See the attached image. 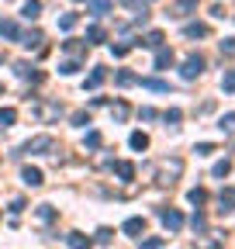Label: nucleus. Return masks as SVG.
Instances as JSON below:
<instances>
[{
    "label": "nucleus",
    "instance_id": "f257e3e1",
    "mask_svg": "<svg viewBox=\"0 0 235 249\" xmlns=\"http://www.w3.org/2000/svg\"><path fill=\"white\" fill-rule=\"evenodd\" d=\"M180 173H184V160H180V156L156 163V183H159V187H173L176 180H180Z\"/></svg>",
    "mask_w": 235,
    "mask_h": 249
},
{
    "label": "nucleus",
    "instance_id": "f03ea898",
    "mask_svg": "<svg viewBox=\"0 0 235 249\" xmlns=\"http://www.w3.org/2000/svg\"><path fill=\"white\" fill-rule=\"evenodd\" d=\"M21 152H32V156H52V152H59V142H55L52 135H35V139H28V142H24Z\"/></svg>",
    "mask_w": 235,
    "mask_h": 249
},
{
    "label": "nucleus",
    "instance_id": "7ed1b4c3",
    "mask_svg": "<svg viewBox=\"0 0 235 249\" xmlns=\"http://www.w3.org/2000/svg\"><path fill=\"white\" fill-rule=\"evenodd\" d=\"M32 114H35L38 121H55L59 114H63V104H59V101H52V104H49V101H35V104H32Z\"/></svg>",
    "mask_w": 235,
    "mask_h": 249
},
{
    "label": "nucleus",
    "instance_id": "20e7f679",
    "mask_svg": "<svg viewBox=\"0 0 235 249\" xmlns=\"http://www.w3.org/2000/svg\"><path fill=\"white\" fill-rule=\"evenodd\" d=\"M184 80H197L201 73H204V55H197V52H190L187 59H184Z\"/></svg>",
    "mask_w": 235,
    "mask_h": 249
},
{
    "label": "nucleus",
    "instance_id": "39448f33",
    "mask_svg": "<svg viewBox=\"0 0 235 249\" xmlns=\"http://www.w3.org/2000/svg\"><path fill=\"white\" fill-rule=\"evenodd\" d=\"M159 218H163V225H166L169 232H180V229H184V214L176 211V208H163Z\"/></svg>",
    "mask_w": 235,
    "mask_h": 249
},
{
    "label": "nucleus",
    "instance_id": "423d86ee",
    "mask_svg": "<svg viewBox=\"0 0 235 249\" xmlns=\"http://www.w3.org/2000/svg\"><path fill=\"white\" fill-rule=\"evenodd\" d=\"M14 73H17L21 80H32V83H42V80H45V76L32 66V62H24V59H17V62H14Z\"/></svg>",
    "mask_w": 235,
    "mask_h": 249
},
{
    "label": "nucleus",
    "instance_id": "0eeeda50",
    "mask_svg": "<svg viewBox=\"0 0 235 249\" xmlns=\"http://www.w3.org/2000/svg\"><path fill=\"white\" fill-rule=\"evenodd\" d=\"M225 246V232H204V239L194 242V249H221Z\"/></svg>",
    "mask_w": 235,
    "mask_h": 249
},
{
    "label": "nucleus",
    "instance_id": "6e6552de",
    "mask_svg": "<svg viewBox=\"0 0 235 249\" xmlns=\"http://www.w3.org/2000/svg\"><path fill=\"white\" fill-rule=\"evenodd\" d=\"M24 49H42V42H45V35L38 28H32V31H21V38H17Z\"/></svg>",
    "mask_w": 235,
    "mask_h": 249
},
{
    "label": "nucleus",
    "instance_id": "1a4fd4ad",
    "mask_svg": "<svg viewBox=\"0 0 235 249\" xmlns=\"http://www.w3.org/2000/svg\"><path fill=\"white\" fill-rule=\"evenodd\" d=\"M104 80H107V70H104V66H94V70H90V76L83 80V90H97Z\"/></svg>",
    "mask_w": 235,
    "mask_h": 249
},
{
    "label": "nucleus",
    "instance_id": "9d476101",
    "mask_svg": "<svg viewBox=\"0 0 235 249\" xmlns=\"http://www.w3.org/2000/svg\"><path fill=\"white\" fill-rule=\"evenodd\" d=\"M21 180H24L28 187H42V183H45V177H42L38 166H24V170H21Z\"/></svg>",
    "mask_w": 235,
    "mask_h": 249
},
{
    "label": "nucleus",
    "instance_id": "9b49d317",
    "mask_svg": "<svg viewBox=\"0 0 235 249\" xmlns=\"http://www.w3.org/2000/svg\"><path fill=\"white\" fill-rule=\"evenodd\" d=\"M121 232L132 235V239H142V232H145V218H128V222L121 225Z\"/></svg>",
    "mask_w": 235,
    "mask_h": 249
},
{
    "label": "nucleus",
    "instance_id": "f8f14e48",
    "mask_svg": "<svg viewBox=\"0 0 235 249\" xmlns=\"http://www.w3.org/2000/svg\"><path fill=\"white\" fill-rule=\"evenodd\" d=\"M66 246H69V249H90L94 239H90V235H83V232H69V235H66Z\"/></svg>",
    "mask_w": 235,
    "mask_h": 249
},
{
    "label": "nucleus",
    "instance_id": "ddd939ff",
    "mask_svg": "<svg viewBox=\"0 0 235 249\" xmlns=\"http://www.w3.org/2000/svg\"><path fill=\"white\" fill-rule=\"evenodd\" d=\"M55 214H59V211H55L52 204H38V211H35V222H38V225H52V222H55Z\"/></svg>",
    "mask_w": 235,
    "mask_h": 249
},
{
    "label": "nucleus",
    "instance_id": "4468645a",
    "mask_svg": "<svg viewBox=\"0 0 235 249\" xmlns=\"http://www.w3.org/2000/svg\"><path fill=\"white\" fill-rule=\"evenodd\" d=\"M218 204H221V208H218L221 214L235 211V187H228V191H221V194H218Z\"/></svg>",
    "mask_w": 235,
    "mask_h": 249
},
{
    "label": "nucleus",
    "instance_id": "2eb2a0df",
    "mask_svg": "<svg viewBox=\"0 0 235 249\" xmlns=\"http://www.w3.org/2000/svg\"><path fill=\"white\" fill-rule=\"evenodd\" d=\"M184 35H187V38H208V35H211V28H208V24H201V21H194V24L184 28Z\"/></svg>",
    "mask_w": 235,
    "mask_h": 249
},
{
    "label": "nucleus",
    "instance_id": "dca6fc26",
    "mask_svg": "<svg viewBox=\"0 0 235 249\" xmlns=\"http://www.w3.org/2000/svg\"><path fill=\"white\" fill-rule=\"evenodd\" d=\"M169 66H173V49H166V45L156 49V70L163 73V70H169Z\"/></svg>",
    "mask_w": 235,
    "mask_h": 249
},
{
    "label": "nucleus",
    "instance_id": "f3484780",
    "mask_svg": "<svg viewBox=\"0 0 235 249\" xmlns=\"http://www.w3.org/2000/svg\"><path fill=\"white\" fill-rule=\"evenodd\" d=\"M63 49H66L69 55L83 59V55H86V49H90V45H86V42H80V38H69V42H63Z\"/></svg>",
    "mask_w": 235,
    "mask_h": 249
},
{
    "label": "nucleus",
    "instance_id": "a211bd4d",
    "mask_svg": "<svg viewBox=\"0 0 235 249\" xmlns=\"http://www.w3.org/2000/svg\"><path fill=\"white\" fill-rule=\"evenodd\" d=\"M104 38H107V31H104L101 24H94V28H86V38H83V42H86V45H101Z\"/></svg>",
    "mask_w": 235,
    "mask_h": 249
},
{
    "label": "nucleus",
    "instance_id": "6ab92c4d",
    "mask_svg": "<svg viewBox=\"0 0 235 249\" xmlns=\"http://www.w3.org/2000/svg\"><path fill=\"white\" fill-rule=\"evenodd\" d=\"M38 14H42V4H38V0H28V4L21 7V18H24V21H38Z\"/></svg>",
    "mask_w": 235,
    "mask_h": 249
},
{
    "label": "nucleus",
    "instance_id": "aec40b11",
    "mask_svg": "<svg viewBox=\"0 0 235 249\" xmlns=\"http://www.w3.org/2000/svg\"><path fill=\"white\" fill-rule=\"evenodd\" d=\"M190 11H197V0H180V4L169 11V18H187Z\"/></svg>",
    "mask_w": 235,
    "mask_h": 249
},
{
    "label": "nucleus",
    "instance_id": "412c9836",
    "mask_svg": "<svg viewBox=\"0 0 235 249\" xmlns=\"http://www.w3.org/2000/svg\"><path fill=\"white\" fill-rule=\"evenodd\" d=\"M190 229H194L197 235H204V232H208V214H204V211H194V218H190Z\"/></svg>",
    "mask_w": 235,
    "mask_h": 249
},
{
    "label": "nucleus",
    "instance_id": "4be33fe9",
    "mask_svg": "<svg viewBox=\"0 0 235 249\" xmlns=\"http://www.w3.org/2000/svg\"><path fill=\"white\" fill-rule=\"evenodd\" d=\"M0 35L11 38V42H17V38H21V28H17L14 21H0Z\"/></svg>",
    "mask_w": 235,
    "mask_h": 249
},
{
    "label": "nucleus",
    "instance_id": "5701e85b",
    "mask_svg": "<svg viewBox=\"0 0 235 249\" xmlns=\"http://www.w3.org/2000/svg\"><path fill=\"white\" fill-rule=\"evenodd\" d=\"M163 42H166V38H163V31H149V35H145L138 45H145V49H163Z\"/></svg>",
    "mask_w": 235,
    "mask_h": 249
},
{
    "label": "nucleus",
    "instance_id": "b1692460",
    "mask_svg": "<svg viewBox=\"0 0 235 249\" xmlns=\"http://www.w3.org/2000/svg\"><path fill=\"white\" fill-rule=\"evenodd\" d=\"M128 145H132V149H138V152H145V149H149V135H145V132H132Z\"/></svg>",
    "mask_w": 235,
    "mask_h": 249
},
{
    "label": "nucleus",
    "instance_id": "393cba45",
    "mask_svg": "<svg viewBox=\"0 0 235 249\" xmlns=\"http://www.w3.org/2000/svg\"><path fill=\"white\" fill-rule=\"evenodd\" d=\"M114 83H118V87H132V83H138V76L128 73V70H118V73H114Z\"/></svg>",
    "mask_w": 235,
    "mask_h": 249
},
{
    "label": "nucleus",
    "instance_id": "a878e982",
    "mask_svg": "<svg viewBox=\"0 0 235 249\" xmlns=\"http://www.w3.org/2000/svg\"><path fill=\"white\" fill-rule=\"evenodd\" d=\"M114 173L121 177V180H132V177H135V166H132L128 160H121V163H114Z\"/></svg>",
    "mask_w": 235,
    "mask_h": 249
},
{
    "label": "nucleus",
    "instance_id": "bb28decb",
    "mask_svg": "<svg viewBox=\"0 0 235 249\" xmlns=\"http://www.w3.org/2000/svg\"><path fill=\"white\" fill-rule=\"evenodd\" d=\"M14 121H17V111L14 107H0V128H11Z\"/></svg>",
    "mask_w": 235,
    "mask_h": 249
},
{
    "label": "nucleus",
    "instance_id": "cd10ccee",
    "mask_svg": "<svg viewBox=\"0 0 235 249\" xmlns=\"http://www.w3.org/2000/svg\"><path fill=\"white\" fill-rule=\"evenodd\" d=\"M76 21H80V14H73V11H66L63 18H59V28H63V31H73V28H76Z\"/></svg>",
    "mask_w": 235,
    "mask_h": 249
},
{
    "label": "nucleus",
    "instance_id": "c85d7f7f",
    "mask_svg": "<svg viewBox=\"0 0 235 249\" xmlns=\"http://www.w3.org/2000/svg\"><path fill=\"white\" fill-rule=\"evenodd\" d=\"M111 11V0H90V14H97V18H104Z\"/></svg>",
    "mask_w": 235,
    "mask_h": 249
},
{
    "label": "nucleus",
    "instance_id": "c756f323",
    "mask_svg": "<svg viewBox=\"0 0 235 249\" xmlns=\"http://www.w3.org/2000/svg\"><path fill=\"white\" fill-rule=\"evenodd\" d=\"M142 87H149V90H159V93H169V83L166 80H138Z\"/></svg>",
    "mask_w": 235,
    "mask_h": 249
},
{
    "label": "nucleus",
    "instance_id": "7c9ffc66",
    "mask_svg": "<svg viewBox=\"0 0 235 249\" xmlns=\"http://www.w3.org/2000/svg\"><path fill=\"white\" fill-rule=\"evenodd\" d=\"M94 242H97V246H111V242H114V232H111V229H97Z\"/></svg>",
    "mask_w": 235,
    "mask_h": 249
},
{
    "label": "nucleus",
    "instance_id": "2f4dec72",
    "mask_svg": "<svg viewBox=\"0 0 235 249\" xmlns=\"http://www.w3.org/2000/svg\"><path fill=\"white\" fill-rule=\"evenodd\" d=\"M111 114H114V121H125V118H128V104H125V101L111 104Z\"/></svg>",
    "mask_w": 235,
    "mask_h": 249
},
{
    "label": "nucleus",
    "instance_id": "473e14b6",
    "mask_svg": "<svg viewBox=\"0 0 235 249\" xmlns=\"http://www.w3.org/2000/svg\"><path fill=\"white\" fill-rule=\"evenodd\" d=\"M187 197H190V204H197V208H201L204 201H208V191H204V187H194V191H190Z\"/></svg>",
    "mask_w": 235,
    "mask_h": 249
},
{
    "label": "nucleus",
    "instance_id": "72a5a7b5",
    "mask_svg": "<svg viewBox=\"0 0 235 249\" xmlns=\"http://www.w3.org/2000/svg\"><path fill=\"white\" fill-rule=\"evenodd\" d=\"M83 145H86V149H101V145H104V139H101V132H86V139H83Z\"/></svg>",
    "mask_w": 235,
    "mask_h": 249
},
{
    "label": "nucleus",
    "instance_id": "f704fd0d",
    "mask_svg": "<svg viewBox=\"0 0 235 249\" xmlns=\"http://www.w3.org/2000/svg\"><path fill=\"white\" fill-rule=\"evenodd\" d=\"M59 73H63V76H73V73H80V59H69V62H63V66H59Z\"/></svg>",
    "mask_w": 235,
    "mask_h": 249
},
{
    "label": "nucleus",
    "instance_id": "c9c22d12",
    "mask_svg": "<svg viewBox=\"0 0 235 249\" xmlns=\"http://www.w3.org/2000/svg\"><path fill=\"white\" fill-rule=\"evenodd\" d=\"M218 128H221L225 135H232V132H235V114H225V118L218 121Z\"/></svg>",
    "mask_w": 235,
    "mask_h": 249
},
{
    "label": "nucleus",
    "instance_id": "e433bc0d",
    "mask_svg": "<svg viewBox=\"0 0 235 249\" xmlns=\"http://www.w3.org/2000/svg\"><path fill=\"white\" fill-rule=\"evenodd\" d=\"M221 90H225V93H232V90H235V70H228V73L221 76Z\"/></svg>",
    "mask_w": 235,
    "mask_h": 249
},
{
    "label": "nucleus",
    "instance_id": "4c0bfd02",
    "mask_svg": "<svg viewBox=\"0 0 235 249\" xmlns=\"http://www.w3.org/2000/svg\"><path fill=\"white\" fill-rule=\"evenodd\" d=\"M180 118H184V111H180V107H169V111L163 114V121H166V124H176Z\"/></svg>",
    "mask_w": 235,
    "mask_h": 249
},
{
    "label": "nucleus",
    "instance_id": "58836bf2",
    "mask_svg": "<svg viewBox=\"0 0 235 249\" xmlns=\"http://www.w3.org/2000/svg\"><path fill=\"white\" fill-rule=\"evenodd\" d=\"M163 242H166L163 235H152V239H142V249H159Z\"/></svg>",
    "mask_w": 235,
    "mask_h": 249
},
{
    "label": "nucleus",
    "instance_id": "ea45409f",
    "mask_svg": "<svg viewBox=\"0 0 235 249\" xmlns=\"http://www.w3.org/2000/svg\"><path fill=\"white\" fill-rule=\"evenodd\" d=\"M228 170H232V163H228V160H221V163H215V170H211V173H215V177H228Z\"/></svg>",
    "mask_w": 235,
    "mask_h": 249
},
{
    "label": "nucleus",
    "instance_id": "a19ab883",
    "mask_svg": "<svg viewBox=\"0 0 235 249\" xmlns=\"http://www.w3.org/2000/svg\"><path fill=\"white\" fill-rule=\"evenodd\" d=\"M111 52H114L118 59H121V55H128V52H132V45H128V42H121V45H111Z\"/></svg>",
    "mask_w": 235,
    "mask_h": 249
},
{
    "label": "nucleus",
    "instance_id": "79ce46f5",
    "mask_svg": "<svg viewBox=\"0 0 235 249\" xmlns=\"http://www.w3.org/2000/svg\"><path fill=\"white\" fill-rule=\"evenodd\" d=\"M73 124H80V128H83V124H90V114H86V111H76V114H73Z\"/></svg>",
    "mask_w": 235,
    "mask_h": 249
},
{
    "label": "nucleus",
    "instance_id": "37998d69",
    "mask_svg": "<svg viewBox=\"0 0 235 249\" xmlns=\"http://www.w3.org/2000/svg\"><path fill=\"white\" fill-rule=\"evenodd\" d=\"M194 152H197V156H211V152H215V145H211V142H197V149H194Z\"/></svg>",
    "mask_w": 235,
    "mask_h": 249
},
{
    "label": "nucleus",
    "instance_id": "c03bdc74",
    "mask_svg": "<svg viewBox=\"0 0 235 249\" xmlns=\"http://www.w3.org/2000/svg\"><path fill=\"white\" fill-rule=\"evenodd\" d=\"M24 208H28V204H24V197H14V201H11V214H21Z\"/></svg>",
    "mask_w": 235,
    "mask_h": 249
},
{
    "label": "nucleus",
    "instance_id": "a18cd8bd",
    "mask_svg": "<svg viewBox=\"0 0 235 249\" xmlns=\"http://www.w3.org/2000/svg\"><path fill=\"white\" fill-rule=\"evenodd\" d=\"M125 7H135V11H145V4H149V0H121Z\"/></svg>",
    "mask_w": 235,
    "mask_h": 249
},
{
    "label": "nucleus",
    "instance_id": "49530a36",
    "mask_svg": "<svg viewBox=\"0 0 235 249\" xmlns=\"http://www.w3.org/2000/svg\"><path fill=\"white\" fill-rule=\"evenodd\" d=\"M138 118H142V121H152V118H156V111H152V107H142V111H138Z\"/></svg>",
    "mask_w": 235,
    "mask_h": 249
},
{
    "label": "nucleus",
    "instance_id": "de8ad7c7",
    "mask_svg": "<svg viewBox=\"0 0 235 249\" xmlns=\"http://www.w3.org/2000/svg\"><path fill=\"white\" fill-rule=\"evenodd\" d=\"M221 52H228V55H232V52H235V38H225V42H221Z\"/></svg>",
    "mask_w": 235,
    "mask_h": 249
},
{
    "label": "nucleus",
    "instance_id": "09e8293b",
    "mask_svg": "<svg viewBox=\"0 0 235 249\" xmlns=\"http://www.w3.org/2000/svg\"><path fill=\"white\" fill-rule=\"evenodd\" d=\"M76 4H83V0H76Z\"/></svg>",
    "mask_w": 235,
    "mask_h": 249
},
{
    "label": "nucleus",
    "instance_id": "8fccbe9b",
    "mask_svg": "<svg viewBox=\"0 0 235 249\" xmlns=\"http://www.w3.org/2000/svg\"><path fill=\"white\" fill-rule=\"evenodd\" d=\"M0 93H4V87H0Z\"/></svg>",
    "mask_w": 235,
    "mask_h": 249
},
{
    "label": "nucleus",
    "instance_id": "3c124183",
    "mask_svg": "<svg viewBox=\"0 0 235 249\" xmlns=\"http://www.w3.org/2000/svg\"><path fill=\"white\" fill-rule=\"evenodd\" d=\"M0 218H4V214H0Z\"/></svg>",
    "mask_w": 235,
    "mask_h": 249
}]
</instances>
